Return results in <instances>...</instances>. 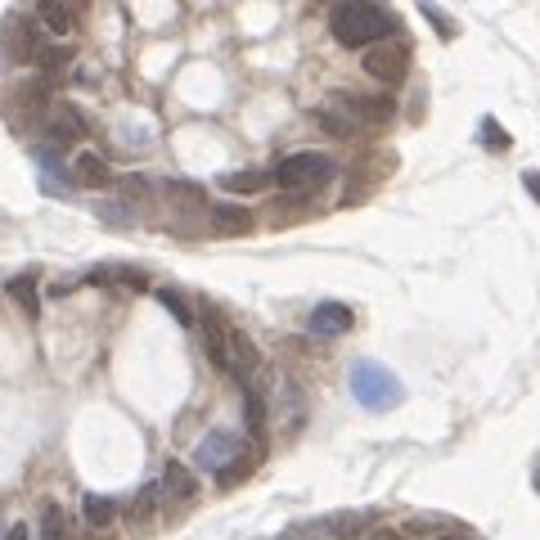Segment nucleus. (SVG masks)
Masks as SVG:
<instances>
[{"label": "nucleus", "mask_w": 540, "mask_h": 540, "mask_svg": "<svg viewBox=\"0 0 540 540\" xmlns=\"http://www.w3.org/2000/svg\"><path fill=\"white\" fill-rule=\"evenodd\" d=\"M392 18H387L383 5H333L329 14V32L338 45L356 50V45H369V41H383Z\"/></svg>", "instance_id": "f257e3e1"}, {"label": "nucleus", "mask_w": 540, "mask_h": 540, "mask_svg": "<svg viewBox=\"0 0 540 540\" xmlns=\"http://www.w3.org/2000/svg\"><path fill=\"white\" fill-rule=\"evenodd\" d=\"M351 396H356L365 410H396V405L405 401V387L401 378L392 374V369L374 365V360H360V365H351Z\"/></svg>", "instance_id": "f03ea898"}, {"label": "nucleus", "mask_w": 540, "mask_h": 540, "mask_svg": "<svg viewBox=\"0 0 540 540\" xmlns=\"http://www.w3.org/2000/svg\"><path fill=\"white\" fill-rule=\"evenodd\" d=\"M329 176H333V158H324V153H293V158H284L270 171V180L284 189L320 185V180H329Z\"/></svg>", "instance_id": "7ed1b4c3"}, {"label": "nucleus", "mask_w": 540, "mask_h": 540, "mask_svg": "<svg viewBox=\"0 0 540 540\" xmlns=\"http://www.w3.org/2000/svg\"><path fill=\"white\" fill-rule=\"evenodd\" d=\"M365 72L378 77L383 86H401L405 72H410V45L405 41H378L374 50L365 54Z\"/></svg>", "instance_id": "20e7f679"}, {"label": "nucleus", "mask_w": 540, "mask_h": 540, "mask_svg": "<svg viewBox=\"0 0 540 540\" xmlns=\"http://www.w3.org/2000/svg\"><path fill=\"white\" fill-rule=\"evenodd\" d=\"M239 450H243V437H239V432H230V428H216V432H207V437L198 441V450H194V464L203 468V473H216V468H230Z\"/></svg>", "instance_id": "39448f33"}, {"label": "nucleus", "mask_w": 540, "mask_h": 540, "mask_svg": "<svg viewBox=\"0 0 540 540\" xmlns=\"http://www.w3.org/2000/svg\"><path fill=\"white\" fill-rule=\"evenodd\" d=\"M5 50H9V59H18V63H27V59L36 63L45 45L36 41V27L27 23L23 14H9L5 18Z\"/></svg>", "instance_id": "423d86ee"}, {"label": "nucleus", "mask_w": 540, "mask_h": 540, "mask_svg": "<svg viewBox=\"0 0 540 540\" xmlns=\"http://www.w3.org/2000/svg\"><path fill=\"white\" fill-rule=\"evenodd\" d=\"M351 324H356L351 306H342V302H320V306L311 311V320H306V329H311L315 338H338V333H347Z\"/></svg>", "instance_id": "0eeeda50"}, {"label": "nucleus", "mask_w": 540, "mask_h": 540, "mask_svg": "<svg viewBox=\"0 0 540 540\" xmlns=\"http://www.w3.org/2000/svg\"><path fill=\"white\" fill-rule=\"evenodd\" d=\"M158 491H162V500L185 504V500H194V495H198V482H194V473H189L185 464H167V468H162Z\"/></svg>", "instance_id": "6e6552de"}, {"label": "nucleus", "mask_w": 540, "mask_h": 540, "mask_svg": "<svg viewBox=\"0 0 540 540\" xmlns=\"http://www.w3.org/2000/svg\"><path fill=\"white\" fill-rule=\"evenodd\" d=\"M45 126H50V135L54 140H81L86 135V122L77 117V108H68V104H54L50 108V117H45Z\"/></svg>", "instance_id": "1a4fd4ad"}, {"label": "nucleus", "mask_w": 540, "mask_h": 540, "mask_svg": "<svg viewBox=\"0 0 540 540\" xmlns=\"http://www.w3.org/2000/svg\"><path fill=\"white\" fill-rule=\"evenodd\" d=\"M81 513H86V522L95 531H104V527H113V518H117V500H108V495H95L90 491L86 500H81Z\"/></svg>", "instance_id": "9d476101"}, {"label": "nucleus", "mask_w": 540, "mask_h": 540, "mask_svg": "<svg viewBox=\"0 0 540 540\" xmlns=\"http://www.w3.org/2000/svg\"><path fill=\"white\" fill-rule=\"evenodd\" d=\"M221 185L230 194H257V189L275 185V180H270V171H230V176H221Z\"/></svg>", "instance_id": "9b49d317"}, {"label": "nucleus", "mask_w": 540, "mask_h": 540, "mask_svg": "<svg viewBox=\"0 0 540 540\" xmlns=\"http://www.w3.org/2000/svg\"><path fill=\"white\" fill-rule=\"evenodd\" d=\"M90 284H122V288H144V284H149V279H144L140 270L113 266V270H95V275H90Z\"/></svg>", "instance_id": "f8f14e48"}, {"label": "nucleus", "mask_w": 540, "mask_h": 540, "mask_svg": "<svg viewBox=\"0 0 540 540\" xmlns=\"http://www.w3.org/2000/svg\"><path fill=\"white\" fill-rule=\"evenodd\" d=\"M41 540H72L59 504H45V509H41Z\"/></svg>", "instance_id": "ddd939ff"}, {"label": "nucleus", "mask_w": 540, "mask_h": 540, "mask_svg": "<svg viewBox=\"0 0 540 540\" xmlns=\"http://www.w3.org/2000/svg\"><path fill=\"white\" fill-rule=\"evenodd\" d=\"M72 171H77V180H81V185H104V180H108V167L95 158V153H81V158H77V167H72Z\"/></svg>", "instance_id": "4468645a"}, {"label": "nucleus", "mask_w": 540, "mask_h": 540, "mask_svg": "<svg viewBox=\"0 0 540 540\" xmlns=\"http://www.w3.org/2000/svg\"><path fill=\"white\" fill-rule=\"evenodd\" d=\"M212 216H216V230H225V234L248 230V221H252L243 207H212Z\"/></svg>", "instance_id": "2eb2a0df"}, {"label": "nucleus", "mask_w": 540, "mask_h": 540, "mask_svg": "<svg viewBox=\"0 0 540 540\" xmlns=\"http://www.w3.org/2000/svg\"><path fill=\"white\" fill-rule=\"evenodd\" d=\"M41 18H45V27H50V32L59 36V41L72 32V14H68V9H59L54 0H45V5H41Z\"/></svg>", "instance_id": "dca6fc26"}, {"label": "nucleus", "mask_w": 540, "mask_h": 540, "mask_svg": "<svg viewBox=\"0 0 540 540\" xmlns=\"http://www.w3.org/2000/svg\"><path fill=\"white\" fill-rule=\"evenodd\" d=\"M9 293H14V302L23 306L27 315H36V279H32V275H18V279H9Z\"/></svg>", "instance_id": "f3484780"}, {"label": "nucleus", "mask_w": 540, "mask_h": 540, "mask_svg": "<svg viewBox=\"0 0 540 540\" xmlns=\"http://www.w3.org/2000/svg\"><path fill=\"white\" fill-rule=\"evenodd\" d=\"M158 302L167 306V311L176 315V320L185 324V329H189V324H194V315H189V306H185V297H180V293H171V288H158Z\"/></svg>", "instance_id": "a211bd4d"}, {"label": "nucleus", "mask_w": 540, "mask_h": 540, "mask_svg": "<svg viewBox=\"0 0 540 540\" xmlns=\"http://www.w3.org/2000/svg\"><path fill=\"white\" fill-rule=\"evenodd\" d=\"M261 423H266V410H261V396H248V428L261 432Z\"/></svg>", "instance_id": "6ab92c4d"}, {"label": "nucleus", "mask_w": 540, "mask_h": 540, "mask_svg": "<svg viewBox=\"0 0 540 540\" xmlns=\"http://www.w3.org/2000/svg\"><path fill=\"white\" fill-rule=\"evenodd\" d=\"M522 185H527V194L540 203V171H522Z\"/></svg>", "instance_id": "aec40b11"}, {"label": "nucleus", "mask_w": 540, "mask_h": 540, "mask_svg": "<svg viewBox=\"0 0 540 540\" xmlns=\"http://www.w3.org/2000/svg\"><path fill=\"white\" fill-rule=\"evenodd\" d=\"M482 135H486V140H495V144H500V149H504V144H509V135H504L495 122H482Z\"/></svg>", "instance_id": "412c9836"}, {"label": "nucleus", "mask_w": 540, "mask_h": 540, "mask_svg": "<svg viewBox=\"0 0 540 540\" xmlns=\"http://www.w3.org/2000/svg\"><path fill=\"white\" fill-rule=\"evenodd\" d=\"M5 540H32V531L23 527V522H14V527H9V536Z\"/></svg>", "instance_id": "4be33fe9"}, {"label": "nucleus", "mask_w": 540, "mask_h": 540, "mask_svg": "<svg viewBox=\"0 0 540 540\" xmlns=\"http://www.w3.org/2000/svg\"><path fill=\"white\" fill-rule=\"evenodd\" d=\"M536 491H540V468H536Z\"/></svg>", "instance_id": "5701e85b"}, {"label": "nucleus", "mask_w": 540, "mask_h": 540, "mask_svg": "<svg viewBox=\"0 0 540 540\" xmlns=\"http://www.w3.org/2000/svg\"><path fill=\"white\" fill-rule=\"evenodd\" d=\"M374 540H396V536H374Z\"/></svg>", "instance_id": "b1692460"}, {"label": "nucleus", "mask_w": 540, "mask_h": 540, "mask_svg": "<svg viewBox=\"0 0 540 540\" xmlns=\"http://www.w3.org/2000/svg\"><path fill=\"white\" fill-rule=\"evenodd\" d=\"M441 540H459V536H441Z\"/></svg>", "instance_id": "393cba45"}]
</instances>
